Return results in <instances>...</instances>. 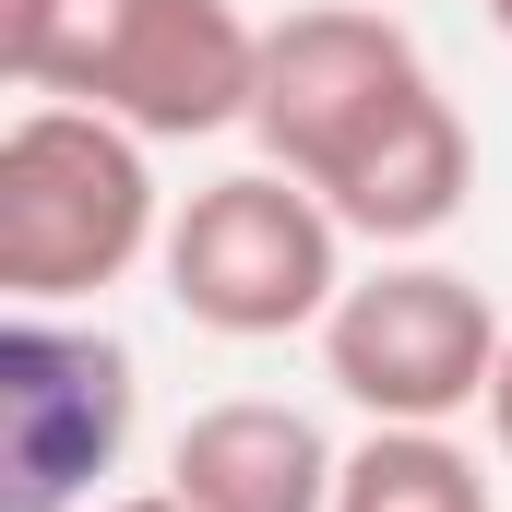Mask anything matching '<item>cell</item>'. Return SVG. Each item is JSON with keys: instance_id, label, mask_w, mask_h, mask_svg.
Wrapping results in <instances>:
<instances>
[{"instance_id": "obj_1", "label": "cell", "mask_w": 512, "mask_h": 512, "mask_svg": "<svg viewBox=\"0 0 512 512\" xmlns=\"http://www.w3.org/2000/svg\"><path fill=\"white\" fill-rule=\"evenodd\" d=\"M251 143L262 167L310 179L346 215V239H382V251L441 239L477 191V131L382 0H310L262 24Z\"/></svg>"}, {"instance_id": "obj_2", "label": "cell", "mask_w": 512, "mask_h": 512, "mask_svg": "<svg viewBox=\"0 0 512 512\" xmlns=\"http://www.w3.org/2000/svg\"><path fill=\"white\" fill-rule=\"evenodd\" d=\"M0 72L60 108H108L143 143L251 131L262 24L239 0H0Z\"/></svg>"}, {"instance_id": "obj_3", "label": "cell", "mask_w": 512, "mask_h": 512, "mask_svg": "<svg viewBox=\"0 0 512 512\" xmlns=\"http://www.w3.org/2000/svg\"><path fill=\"white\" fill-rule=\"evenodd\" d=\"M143 251H167V191L155 143L108 108L36 96L0 131V298L12 310H84Z\"/></svg>"}, {"instance_id": "obj_4", "label": "cell", "mask_w": 512, "mask_h": 512, "mask_svg": "<svg viewBox=\"0 0 512 512\" xmlns=\"http://www.w3.org/2000/svg\"><path fill=\"white\" fill-rule=\"evenodd\" d=\"M167 298L179 322L227 334V346H274V334H322L346 298V215L286 179V167H227L167 215Z\"/></svg>"}, {"instance_id": "obj_5", "label": "cell", "mask_w": 512, "mask_h": 512, "mask_svg": "<svg viewBox=\"0 0 512 512\" xmlns=\"http://www.w3.org/2000/svg\"><path fill=\"white\" fill-rule=\"evenodd\" d=\"M512 322L489 310L477 274L453 262H382L334 298L322 322V382L346 393L370 429H453L465 405H489Z\"/></svg>"}, {"instance_id": "obj_6", "label": "cell", "mask_w": 512, "mask_h": 512, "mask_svg": "<svg viewBox=\"0 0 512 512\" xmlns=\"http://www.w3.org/2000/svg\"><path fill=\"white\" fill-rule=\"evenodd\" d=\"M143 382L108 322L12 310L0 322V512H96V477H120Z\"/></svg>"}, {"instance_id": "obj_7", "label": "cell", "mask_w": 512, "mask_h": 512, "mask_svg": "<svg viewBox=\"0 0 512 512\" xmlns=\"http://www.w3.org/2000/svg\"><path fill=\"white\" fill-rule=\"evenodd\" d=\"M167 489H179L191 512H334L346 453L322 441L310 405L227 393V405H203V417L167 441Z\"/></svg>"}, {"instance_id": "obj_8", "label": "cell", "mask_w": 512, "mask_h": 512, "mask_svg": "<svg viewBox=\"0 0 512 512\" xmlns=\"http://www.w3.org/2000/svg\"><path fill=\"white\" fill-rule=\"evenodd\" d=\"M334 512H489V477L453 429H370L346 453Z\"/></svg>"}, {"instance_id": "obj_9", "label": "cell", "mask_w": 512, "mask_h": 512, "mask_svg": "<svg viewBox=\"0 0 512 512\" xmlns=\"http://www.w3.org/2000/svg\"><path fill=\"white\" fill-rule=\"evenodd\" d=\"M489 441H501V465H512V346H501V382H489Z\"/></svg>"}, {"instance_id": "obj_10", "label": "cell", "mask_w": 512, "mask_h": 512, "mask_svg": "<svg viewBox=\"0 0 512 512\" xmlns=\"http://www.w3.org/2000/svg\"><path fill=\"white\" fill-rule=\"evenodd\" d=\"M96 512H191L179 489H143V501H96Z\"/></svg>"}, {"instance_id": "obj_11", "label": "cell", "mask_w": 512, "mask_h": 512, "mask_svg": "<svg viewBox=\"0 0 512 512\" xmlns=\"http://www.w3.org/2000/svg\"><path fill=\"white\" fill-rule=\"evenodd\" d=\"M489 24H501V36H512V0H489Z\"/></svg>"}]
</instances>
